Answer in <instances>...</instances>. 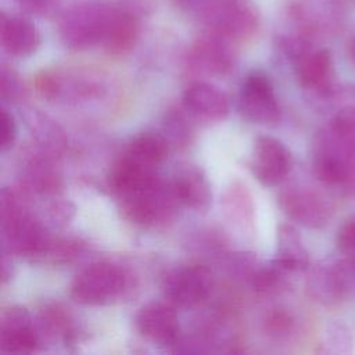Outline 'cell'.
I'll return each mask as SVG.
<instances>
[{"label":"cell","mask_w":355,"mask_h":355,"mask_svg":"<svg viewBox=\"0 0 355 355\" xmlns=\"http://www.w3.org/2000/svg\"><path fill=\"white\" fill-rule=\"evenodd\" d=\"M1 349L8 352H32L39 344L36 331L29 324V318L24 309L10 311L3 319Z\"/></svg>","instance_id":"obj_16"},{"label":"cell","mask_w":355,"mask_h":355,"mask_svg":"<svg viewBox=\"0 0 355 355\" xmlns=\"http://www.w3.org/2000/svg\"><path fill=\"white\" fill-rule=\"evenodd\" d=\"M4 232L12 250L24 255L39 254L47 245L42 226L31 216L15 211L11 204L8 216L4 215Z\"/></svg>","instance_id":"obj_11"},{"label":"cell","mask_w":355,"mask_h":355,"mask_svg":"<svg viewBox=\"0 0 355 355\" xmlns=\"http://www.w3.org/2000/svg\"><path fill=\"white\" fill-rule=\"evenodd\" d=\"M290 168L291 155L282 141L269 136H259L255 140L251 171L262 184H279L287 176Z\"/></svg>","instance_id":"obj_7"},{"label":"cell","mask_w":355,"mask_h":355,"mask_svg":"<svg viewBox=\"0 0 355 355\" xmlns=\"http://www.w3.org/2000/svg\"><path fill=\"white\" fill-rule=\"evenodd\" d=\"M126 283L121 268L110 262H96L83 269L71 284V297L83 305H100L116 298Z\"/></svg>","instance_id":"obj_2"},{"label":"cell","mask_w":355,"mask_h":355,"mask_svg":"<svg viewBox=\"0 0 355 355\" xmlns=\"http://www.w3.org/2000/svg\"><path fill=\"white\" fill-rule=\"evenodd\" d=\"M126 155L139 164L154 169L166 158L168 141L158 133H141L130 141Z\"/></svg>","instance_id":"obj_20"},{"label":"cell","mask_w":355,"mask_h":355,"mask_svg":"<svg viewBox=\"0 0 355 355\" xmlns=\"http://www.w3.org/2000/svg\"><path fill=\"white\" fill-rule=\"evenodd\" d=\"M136 326L140 334L158 345L176 344L179 337L178 315L171 305L151 302L139 309Z\"/></svg>","instance_id":"obj_9"},{"label":"cell","mask_w":355,"mask_h":355,"mask_svg":"<svg viewBox=\"0 0 355 355\" xmlns=\"http://www.w3.org/2000/svg\"><path fill=\"white\" fill-rule=\"evenodd\" d=\"M337 247L345 255L355 257V216L348 219L337 233Z\"/></svg>","instance_id":"obj_23"},{"label":"cell","mask_w":355,"mask_h":355,"mask_svg":"<svg viewBox=\"0 0 355 355\" xmlns=\"http://www.w3.org/2000/svg\"><path fill=\"white\" fill-rule=\"evenodd\" d=\"M351 57H352V60H354V62H355V42H354L352 46H351Z\"/></svg>","instance_id":"obj_26"},{"label":"cell","mask_w":355,"mask_h":355,"mask_svg":"<svg viewBox=\"0 0 355 355\" xmlns=\"http://www.w3.org/2000/svg\"><path fill=\"white\" fill-rule=\"evenodd\" d=\"M196 54L208 71L223 72L230 65V57L225 44L216 39H208L201 42L197 47Z\"/></svg>","instance_id":"obj_21"},{"label":"cell","mask_w":355,"mask_h":355,"mask_svg":"<svg viewBox=\"0 0 355 355\" xmlns=\"http://www.w3.org/2000/svg\"><path fill=\"white\" fill-rule=\"evenodd\" d=\"M205 18L218 36L230 39L251 35L259 21L252 0H211L205 8Z\"/></svg>","instance_id":"obj_3"},{"label":"cell","mask_w":355,"mask_h":355,"mask_svg":"<svg viewBox=\"0 0 355 355\" xmlns=\"http://www.w3.org/2000/svg\"><path fill=\"white\" fill-rule=\"evenodd\" d=\"M0 144H1V150L6 151L8 148L12 147L15 137H17V125L14 121V116L6 110H1V115H0Z\"/></svg>","instance_id":"obj_24"},{"label":"cell","mask_w":355,"mask_h":355,"mask_svg":"<svg viewBox=\"0 0 355 355\" xmlns=\"http://www.w3.org/2000/svg\"><path fill=\"white\" fill-rule=\"evenodd\" d=\"M286 214L308 227L323 226L329 219L326 202L309 190H290L280 198Z\"/></svg>","instance_id":"obj_13"},{"label":"cell","mask_w":355,"mask_h":355,"mask_svg":"<svg viewBox=\"0 0 355 355\" xmlns=\"http://www.w3.org/2000/svg\"><path fill=\"white\" fill-rule=\"evenodd\" d=\"M136 35L137 25L133 17L122 10L112 7L101 37L104 49L110 54H125L133 47Z\"/></svg>","instance_id":"obj_18"},{"label":"cell","mask_w":355,"mask_h":355,"mask_svg":"<svg viewBox=\"0 0 355 355\" xmlns=\"http://www.w3.org/2000/svg\"><path fill=\"white\" fill-rule=\"evenodd\" d=\"M312 295L324 304L337 302L355 290V257L347 255L315 272L308 282Z\"/></svg>","instance_id":"obj_6"},{"label":"cell","mask_w":355,"mask_h":355,"mask_svg":"<svg viewBox=\"0 0 355 355\" xmlns=\"http://www.w3.org/2000/svg\"><path fill=\"white\" fill-rule=\"evenodd\" d=\"M183 105L193 118L204 122H218L229 114L227 96L207 82L191 83L183 93Z\"/></svg>","instance_id":"obj_10"},{"label":"cell","mask_w":355,"mask_h":355,"mask_svg":"<svg viewBox=\"0 0 355 355\" xmlns=\"http://www.w3.org/2000/svg\"><path fill=\"white\" fill-rule=\"evenodd\" d=\"M1 44L14 57H28L36 51L40 35L35 25L21 17L1 18Z\"/></svg>","instance_id":"obj_14"},{"label":"cell","mask_w":355,"mask_h":355,"mask_svg":"<svg viewBox=\"0 0 355 355\" xmlns=\"http://www.w3.org/2000/svg\"><path fill=\"white\" fill-rule=\"evenodd\" d=\"M211 273L201 265H186L171 270L162 283L164 295L172 305L191 308L209 295Z\"/></svg>","instance_id":"obj_4"},{"label":"cell","mask_w":355,"mask_h":355,"mask_svg":"<svg viewBox=\"0 0 355 355\" xmlns=\"http://www.w3.org/2000/svg\"><path fill=\"white\" fill-rule=\"evenodd\" d=\"M329 132L345 147L355 151V108L347 107L336 114Z\"/></svg>","instance_id":"obj_22"},{"label":"cell","mask_w":355,"mask_h":355,"mask_svg":"<svg viewBox=\"0 0 355 355\" xmlns=\"http://www.w3.org/2000/svg\"><path fill=\"white\" fill-rule=\"evenodd\" d=\"M295 73L305 89L326 90L333 75L330 53L327 50L302 51L297 58Z\"/></svg>","instance_id":"obj_15"},{"label":"cell","mask_w":355,"mask_h":355,"mask_svg":"<svg viewBox=\"0 0 355 355\" xmlns=\"http://www.w3.org/2000/svg\"><path fill=\"white\" fill-rule=\"evenodd\" d=\"M239 110L244 118L257 123H272L279 119V104L270 79L254 71L243 82L239 96Z\"/></svg>","instance_id":"obj_5"},{"label":"cell","mask_w":355,"mask_h":355,"mask_svg":"<svg viewBox=\"0 0 355 355\" xmlns=\"http://www.w3.org/2000/svg\"><path fill=\"white\" fill-rule=\"evenodd\" d=\"M275 263L283 270H298L308 265V255L297 230L288 225L280 226L279 250Z\"/></svg>","instance_id":"obj_19"},{"label":"cell","mask_w":355,"mask_h":355,"mask_svg":"<svg viewBox=\"0 0 355 355\" xmlns=\"http://www.w3.org/2000/svg\"><path fill=\"white\" fill-rule=\"evenodd\" d=\"M171 197H175L172 187L166 191L165 186L158 179L154 184L143 190L122 196V212L130 222L151 225L165 214L171 205Z\"/></svg>","instance_id":"obj_8"},{"label":"cell","mask_w":355,"mask_h":355,"mask_svg":"<svg viewBox=\"0 0 355 355\" xmlns=\"http://www.w3.org/2000/svg\"><path fill=\"white\" fill-rule=\"evenodd\" d=\"M158 180L153 168L144 166L126 154L112 166L110 184L121 196L143 190Z\"/></svg>","instance_id":"obj_17"},{"label":"cell","mask_w":355,"mask_h":355,"mask_svg":"<svg viewBox=\"0 0 355 355\" xmlns=\"http://www.w3.org/2000/svg\"><path fill=\"white\" fill-rule=\"evenodd\" d=\"M111 8L98 1H83L69 7L60 21L64 43L73 49H82L101 42Z\"/></svg>","instance_id":"obj_1"},{"label":"cell","mask_w":355,"mask_h":355,"mask_svg":"<svg viewBox=\"0 0 355 355\" xmlns=\"http://www.w3.org/2000/svg\"><path fill=\"white\" fill-rule=\"evenodd\" d=\"M171 187L176 200L193 209L205 211L211 204L212 193L209 182L204 171L196 165L179 168Z\"/></svg>","instance_id":"obj_12"},{"label":"cell","mask_w":355,"mask_h":355,"mask_svg":"<svg viewBox=\"0 0 355 355\" xmlns=\"http://www.w3.org/2000/svg\"><path fill=\"white\" fill-rule=\"evenodd\" d=\"M57 0H18L21 7L31 12H46L49 11Z\"/></svg>","instance_id":"obj_25"}]
</instances>
